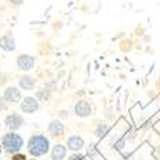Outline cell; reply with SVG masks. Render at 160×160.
<instances>
[{"label":"cell","instance_id":"cell-9","mask_svg":"<svg viewBox=\"0 0 160 160\" xmlns=\"http://www.w3.org/2000/svg\"><path fill=\"white\" fill-rule=\"evenodd\" d=\"M0 49L4 51V52H13L16 49L15 36H13V33H12L10 30L0 36Z\"/></svg>","mask_w":160,"mask_h":160},{"label":"cell","instance_id":"cell-20","mask_svg":"<svg viewBox=\"0 0 160 160\" xmlns=\"http://www.w3.org/2000/svg\"><path fill=\"white\" fill-rule=\"evenodd\" d=\"M8 110V102L3 100V97H0V111H6Z\"/></svg>","mask_w":160,"mask_h":160},{"label":"cell","instance_id":"cell-2","mask_svg":"<svg viewBox=\"0 0 160 160\" xmlns=\"http://www.w3.org/2000/svg\"><path fill=\"white\" fill-rule=\"evenodd\" d=\"M2 149L4 150L9 154H15V153H19L23 149L25 146V140L19 133L16 131H9L2 137Z\"/></svg>","mask_w":160,"mask_h":160},{"label":"cell","instance_id":"cell-1","mask_svg":"<svg viewBox=\"0 0 160 160\" xmlns=\"http://www.w3.org/2000/svg\"><path fill=\"white\" fill-rule=\"evenodd\" d=\"M51 140H49L45 134H32L29 137L26 143V149L28 153L33 159H38V157H42V156H46L49 152H51Z\"/></svg>","mask_w":160,"mask_h":160},{"label":"cell","instance_id":"cell-6","mask_svg":"<svg viewBox=\"0 0 160 160\" xmlns=\"http://www.w3.org/2000/svg\"><path fill=\"white\" fill-rule=\"evenodd\" d=\"M3 100L8 104H18L22 101V91L19 89V87H6L3 91Z\"/></svg>","mask_w":160,"mask_h":160},{"label":"cell","instance_id":"cell-22","mask_svg":"<svg viewBox=\"0 0 160 160\" xmlns=\"http://www.w3.org/2000/svg\"><path fill=\"white\" fill-rule=\"evenodd\" d=\"M2 152H3V149H2V144H0V154H2Z\"/></svg>","mask_w":160,"mask_h":160},{"label":"cell","instance_id":"cell-23","mask_svg":"<svg viewBox=\"0 0 160 160\" xmlns=\"http://www.w3.org/2000/svg\"><path fill=\"white\" fill-rule=\"evenodd\" d=\"M30 160H38V159H30Z\"/></svg>","mask_w":160,"mask_h":160},{"label":"cell","instance_id":"cell-21","mask_svg":"<svg viewBox=\"0 0 160 160\" xmlns=\"http://www.w3.org/2000/svg\"><path fill=\"white\" fill-rule=\"evenodd\" d=\"M8 81H9L8 75H6V74H0V87H3Z\"/></svg>","mask_w":160,"mask_h":160},{"label":"cell","instance_id":"cell-11","mask_svg":"<svg viewBox=\"0 0 160 160\" xmlns=\"http://www.w3.org/2000/svg\"><path fill=\"white\" fill-rule=\"evenodd\" d=\"M48 133L55 138H59L63 136L65 133V126L62 124V121L59 120H52L51 123L48 124Z\"/></svg>","mask_w":160,"mask_h":160},{"label":"cell","instance_id":"cell-5","mask_svg":"<svg viewBox=\"0 0 160 160\" xmlns=\"http://www.w3.org/2000/svg\"><path fill=\"white\" fill-rule=\"evenodd\" d=\"M39 108H41V102L35 97L28 95V97L22 98V101H20V111L25 112V114H33Z\"/></svg>","mask_w":160,"mask_h":160},{"label":"cell","instance_id":"cell-19","mask_svg":"<svg viewBox=\"0 0 160 160\" xmlns=\"http://www.w3.org/2000/svg\"><path fill=\"white\" fill-rule=\"evenodd\" d=\"M8 2L12 6H16V8H19V6H22V4L25 3V0H8Z\"/></svg>","mask_w":160,"mask_h":160},{"label":"cell","instance_id":"cell-10","mask_svg":"<svg viewBox=\"0 0 160 160\" xmlns=\"http://www.w3.org/2000/svg\"><path fill=\"white\" fill-rule=\"evenodd\" d=\"M18 85L19 89L23 91H33L36 87V78L32 75H20L18 78Z\"/></svg>","mask_w":160,"mask_h":160},{"label":"cell","instance_id":"cell-15","mask_svg":"<svg viewBox=\"0 0 160 160\" xmlns=\"http://www.w3.org/2000/svg\"><path fill=\"white\" fill-rule=\"evenodd\" d=\"M51 95H52V92H51L49 89H46L45 87L36 89V92H35V98H36L39 102H41V101H49L51 100Z\"/></svg>","mask_w":160,"mask_h":160},{"label":"cell","instance_id":"cell-14","mask_svg":"<svg viewBox=\"0 0 160 160\" xmlns=\"http://www.w3.org/2000/svg\"><path fill=\"white\" fill-rule=\"evenodd\" d=\"M111 146H112V149L116 150V152L124 153L126 152V147H127V140L124 138L123 134H117V137L111 140Z\"/></svg>","mask_w":160,"mask_h":160},{"label":"cell","instance_id":"cell-18","mask_svg":"<svg viewBox=\"0 0 160 160\" xmlns=\"http://www.w3.org/2000/svg\"><path fill=\"white\" fill-rule=\"evenodd\" d=\"M69 160H89V159L85 156V154H81V153H74V154L69 157Z\"/></svg>","mask_w":160,"mask_h":160},{"label":"cell","instance_id":"cell-7","mask_svg":"<svg viewBox=\"0 0 160 160\" xmlns=\"http://www.w3.org/2000/svg\"><path fill=\"white\" fill-rule=\"evenodd\" d=\"M74 112L77 117H81V118H87L92 114V107L88 101L85 100H78L74 105Z\"/></svg>","mask_w":160,"mask_h":160},{"label":"cell","instance_id":"cell-12","mask_svg":"<svg viewBox=\"0 0 160 160\" xmlns=\"http://www.w3.org/2000/svg\"><path fill=\"white\" fill-rule=\"evenodd\" d=\"M67 153H68L67 146L58 143V144L51 147V159L52 160H65L67 159Z\"/></svg>","mask_w":160,"mask_h":160},{"label":"cell","instance_id":"cell-13","mask_svg":"<svg viewBox=\"0 0 160 160\" xmlns=\"http://www.w3.org/2000/svg\"><path fill=\"white\" fill-rule=\"evenodd\" d=\"M94 133H95V136H97L98 138H105V137L110 136V133H111V126L107 124V123H104V121H101V123L97 124Z\"/></svg>","mask_w":160,"mask_h":160},{"label":"cell","instance_id":"cell-4","mask_svg":"<svg viewBox=\"0 0 160 160\" xmlns=\"http://www.w3.org/2000/svg\"><path fill=\"white\" fill-rule=\"evenodd\" d=\"M4 126L9 128V131H18L20 127H23L25 124V118L23 116H20L19 112H10L4 117Z\"/></svg>","mask_w":160,"mask_h":160},{"label":"cell","instance_id":"cell-16","mask_svg":"<svg viewBox=\"0 0 160 160\" xmlns=\"http://www.w3.org/2000/svg\"><path fill=\"white\" fill-rule=\"evenodd\" d=\"M87 157H88L89 160H98L100 159V152H98V147H97V144H91L87 147V154H85Z\"/></svg>","mask_w":160,"mask_h":160},{"label":"cell","instance_id":"cell-24","mask_svg":"<svg viewBox=\"0 0 160 160\" xmlns=\"http://www.w3.org/2000/svg\"><path fill=\"white\" fill-rule=\"evenodd\" d=\"M0 127H2V124H0Z\"/></svg>","mask_w":160,"mask_h":160},{"label":"cell","instance_id":"cell-8","mask_svg":"<svg viewBox=\"0 0 160 160\" xmlns=\"http://www.w3.org/2000/svg\"><path fill=\"white\" fill-rule=\"evenodd\" d=\"M67 149H69L72 153H81V150L85 147V142L84 138L78 134H72L67 138Z\"/></svg>","mask_w":160,"mask_h":160},{"label":"cell","instance_id":"cell-17","mask_svg":"<svg viewBox=\"0 0 160 160\" xmlns=\"http://www.w3.org/2000/svg\"><path fill=\"white\" fill-rule=\"evenodd\" d=\"M10 160H28V156L25 153H15V154H12V159Z\"/></svg>","mask_w":160,"mask_h":160},{"label":"cell","instance_id":"cell-3","mask_svg":"<svg viewBox=\"0 0 160 160\" xmlns=\"http://www.w3.org/2000/svg\"><path fill=\"white\" fill-rule=\"evenodd\" d=\"M36 65V58L33 55H29V53H22L16 58V67L23 72H29L32 71Z\"/></svg>","mask_w":160,"mask_h":160}]
</instances>
